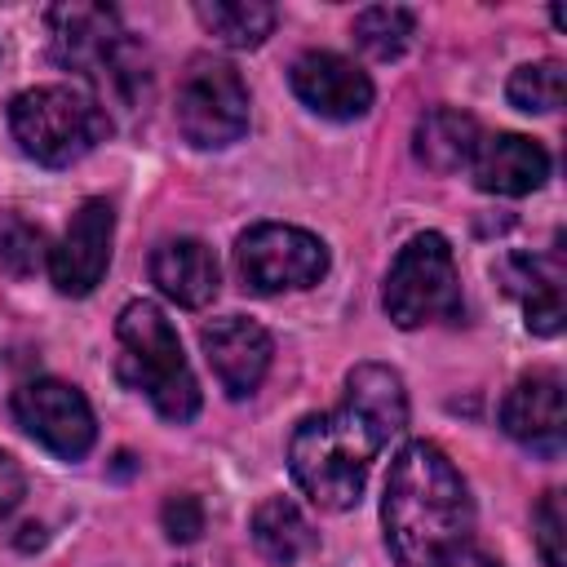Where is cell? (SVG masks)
<instances>
[{
	"label": "cell",
	"instance_id": "1",
	"mask_svg": "<svg viewBox=\"0 0 567 567\" xmlns=\"http://www.w3.org/2000/svg\"><path fill=\"white\" fill-rule=\"evenodd\" d=\"M381 523L385 545L403 567H434L452 545L470 540L474 505L443 447L425 439L399 447L385 478Z\"/></svg>",
	"mask_w": 567,
	"mask_h": 567
},
{
	"label": "cell",
	"instance_id": "2",
	"mask_svg": "<svg viewBox=\"0 0 567 567\" xmlns=\"http://www.w3.org/2000/svg\"><path fill=\"white\" fill-rule=\"evenodd\" d=\"M377 452L381 439L341 403L332 412H310L297 421L288 439V470L319 509H350L363 496Z\"/></svg>",
	"mask_w": 567,
	"mask_h": 567
},
{
	"label": "cell",
	"instance_id": "3",
	"mask_svg": "<svg viewBox=\"0 0 567 567\" xmlns=\"http://www.w3.org/2000/svg\"><path fill=\"white\" fill-rule=\"evenodd\" d=\"M120 337V381L151 399L164 421H190L199 412V385L182 354V341L159 306L128 301L115 319Z\"/></svg>",
	"mask_w": 567,
	"mask_h": 567
},
{
	"label": "cell",
	"instance_id": "4",
	"mask_svg": "<svg viewBox=\"0 0 567 567\" xmlns=\"http://www.w3.org/2000/svg\"><path fill=\"white\" fill-rule=\"evenodd\" d=\"M9 133L44 168H66L84 159L106 133L111 120L84 89L71 84H35L9 102Z\"/></svg>",
	"mask_w": 567,
	"mask_h": 567
},
{
	"label": "cell",
	"instance_id": "5",
	"mask_svg": "<svg viewBox=\"0 0 567 567\" xmlns=\"http://www.w3.org/2000/svg\"><path fill=\"white\" fill-rule=\"evenodd\" d=\"M49 53L66 66L80 71L84 80L133 97V62H128V40L120 27V13L106 4H84V0H66L49 9Z\"/></svg>",
	"mask_w": 567,
	"mask_h": 567
},
{
	"label": "cell",
	"instance_id": "6",
	"mask_svg": "<svg viewBox=\"0 0 567 567\" xmlns=\"http://www.w3.org/2000/svg\"><path fill=\"white\" fill-rule=\"evenodd\" d=\"M381 306L399 328H425L461 310V275H456V257L443 235L425 230L399 248L385 275Z\"/></svg>",
	"mask_w": 567,
	"mask_h": 567
},
{
	"label": "cell",
	"instance_id": "7",
	"mask_svg": "<svg viewBox=\"0 0 567 567\" xmlns=\"http://www.w3.org/2000/svg\"><path fill=\"white\" fill-rule=\"evenodd\" d=\"M173 120L182 137L199 151H217L244 137L248 128V89L230 62L195 58L177 84Z\"/></svg>",
	"mask_w": 567,
	"mask_h": 567
},
{
	"label": "cell",
	"instance_id": "8",
	"mask_svg": "<svg viewBox=\"0 0 567 567\" xmlns=\"http://www.w3.org/2000/svg\"><path fill=\"white\" fill-rule=\"evenodd\" d=\"M235 270L244 288L270 297L288 288H310L328 275V248L319 235L284 221H261L239 235L235 244Z\"/></svg>",
	"mask_w": 567,
	"mask_h": 567
},
{
	"label": "cell",
	"instance_id": "9",
	"mask_svg": "<svg viewBox=\"0 0 567 567\" xmlns=\"http://www.w3.org/2000/svg\"><path fill=\"white\" fill-rule=\"evenodd\" d=\"M13 416H18V425H22L40 447H49V452L62 456V461L84 456V452L93 447V439H97L89 399H84L75 385L53 381V377L27 381V385L13 394Z\"/></svg>",
	"mask_w": 567,
	"mask_h": 567
},
{
	"label": "cell",
	"instance_id": "10",
	"mask_svg": "<svg viewBox=\"0 0 567 567\" xmlns=\"http://www.w3.org/2000/svg\"><path fill=\"white\" fill-rule=\"evenodd\" d=\"M111 239H115V213L106 199H84L58 248H49V279L62 297H84L102 284L106 266H111Z\"/></svg>",
	"mask_w": 567,
	"mask_h": 567
},
{
	"label": "cell",
	"instance_id": "11",
	"mask_svg": "<svg viewBox=\"0 0 567 567\" xmlns=\"http://www.w3.org/2000/svg\"><path fill=\"white\" fill-rule=\"evenodd\" d=\"M288 80H292V93L323 120H359L372 106V80L350 58L328 53V49L301 53Z\"/></svg>",
	"mask_w": 567,
	"mask_h": 567
},
{
	"label": "cell",
	"instance_id": "12",
	"mask_svg": "<svg viewBox=\"0 0 567 567\" xmlns=\"http://www.w3.org/2000/svg\"><path fill=\"white\" fill-rule=\"evenodd\" d=\"M199 346H204L208 368L217 372V381H221V390H226L230 399L252 394V390L261 385L266 368H270V354H275L270 332H266L261 323L244 319V315H226V319L204 323Z\"/></svg>",
	"mask_w": 567,
	"mask_h": 567
},
{
	"label": "cell",
	"instance_id": "13",
	"mask_svg": "<svg viewBox=\"0 0 567 567\" xmlns=\"http://www.w3.org/2000/svg\"><path fill=\"white\" fill-rule=\"evenodd\" d=\"M501 425L514 443L540 452V456H558L563 434H567V412H563V377L558 372H532L523 377L505 403H501Z\"/></svg>",
	"mask_w": 567,
	"mask_h": 567
},
{
	"label": "cell",
	"instance_id": "14",
	"mask_svg": "<svg viewBox=\"0 0 567 567\" xmlns=\"http://www.w3.org/2000/svg\"><path fill=\"white\" fill-rule=\"evenodd\" d=\"M470 173H474V186L487 195H532L549 177V155L540 142L523 133H496L478 142Z\"/></svg>",
	"mask_w": 567,
	"mask_h": 567
},
{
	"label": "cell",
	"instance_id": "15",
	"mask_svg": "<svg viewBox=\"0 0 567 567\" xmlns=\"http://www.w3.org/2000/svg\"><path fill=\"white\" fill-rule=\"evenodd\" d=\"M151 279H155V288H159L168 301H177L182 310L208 306V301L217 297V284H221L213 248H208L204 239H190V235L164 239V244L151 252Z\"/></svg>",
	"mask_w": 567,
	"mask_h": 567
},
{
	"label": "cell",
	"instance_id": "16",
	"mask_svg": "<svg viewBox=\"0 0 567 567\" xmlns=\"http://www.w3.org/2000/svg\"><path fill=\"white\" fill-rule=\"evenodd\" d=\"M377 439L381 447L408 425V390L403 377L385 363H359L346 377V399H341Z\"/></svg>",
	"mask_w": 567,
	"mask_h": 567
},
{
	"label": "cell",
	"instance_id": "17",
	"mask_svg": "<svg viewBox=\"0 0 567 567\" xmlns=\"http://www.w3.org/2000/svg\"><path fill=\"white\" fill-rule=\"evenodd\" d=\"M501 279L523 301L527 328L536 337L563 332V270H558V261H549V257H505Z\"/></svg>",
	"mask_w": 567,
	"mask_h": 567
},
{
	"label": "cell",
	"instance_id": "18",
	"mask_svg": "<svg viewBox=\"0 0 567 567\" xmlns=\"http://www.w3.org/2000/svg\"><path fill=\"white\" fill-rule=\"evenodd\" d=\"M483 133H478V120L456 111V106H430L421 120H416V133H412V151L416 159L430 168V173H456L474 159Z\"/></svg>",
	"mask_w": 567,
	"mask_h": 567
},
{
	"label": "cell",
	"instance_id": "19",
	"mask_svg": "<svg viewBox=\"0 0 567 567\" xmlns=\"http://www.w3.org/2000/svg\"><path fill=\"white\" fill-rule=\"evenodd\" d=\"M252 545L266 563L292 567L315 549V532L306 523V514L288 501V496H270L252 509Z\"/></svg>",
	"mask_w": 567,
	"mask_h": 567
},
{
	"label": "cell",
	"instance_id": "20",
	"mask_svg": "<svg viewBox=\"0 0 567 567\" xmlns=\"http://www.w3.org/2000/svg\"><path fill=\"white\" fill-rule=\"evenodd\" d=\"M195 18L213 40L230 49H257L275 31V9L266 0H199Z\"/></svg>",
	"mask_w": 567,
	"mask_h": 567
},
{
	"label": "cell",
	"instance_id": "21",
	"mask_svg": "<svg viewBox=\"0 0 567 567\" xmlns=\"http://www.w3.org/2000/svg\"><path fill=\"white\" fill-rule=\"evenodd\" d=\"M412 35H416V18H412V9H403V4H372V9H363V13L354 18V40H359V49H363L368 58H377V62L399 58V53L412 44Z\"/></svg>",
	"mask_w": 567,
	"mask_h": 567
},
{
	"label": "cell",
	"instance_id": "22",
	"mask_svg": "<svg viewBox=\"0 0 567 567\" xmlns=\"http://www.w3.org/2000/svg\"><path fill=\"white\" fill-rule=\"evenodd\" d=\"M563 93H567V71H563V62H554V58L518 66V71L509 75V84H505V97H509L518 111H527V115H549V111H558V106H563Z\"/></svg>",
	"mask_w": 567,
	"mask_h": 567
},
{
	"label": "cell",
	"instance_id": "23",
	"mask_svg": "<svg viewBox=\"0 0 567 567\" xmlns=\"http://www.w3.org/2000/svg\"><path fill=\"white\" fill-rule=\"evenodd\" d=\"M44 257V235L18 213H0V270L27 279Z\"/></svg>",
	"mask_w": 567,
	"mask_h": 567
},
{
	"label": "cell",
	"instance_id": "24",
	"mask_svg": "<svg viewBox=\"0 0 567 567\" xmlns=\"http://www.w3.org/2000/svg\"><path fill=\"white\" fill-rule=\"evenodd\" d=\"M536 549L545 567H567V514H563V492H545L536 505Z\"/></svg>",
	"mask_w": 567,
	"mask_h": 567
},
{
	"label": "cell",
	"instance_id": "25",
	"mask_svg": "<svg viewBox=\"0 0 567 567\" xmlns=\"http://www.w3.org/2000/svg\"><path fill=\"white\" fill-rule=\"evenodd\" d=\"M159 523H164L168 540H182V545L195 540L204 532V505H199V496H190V492L168 496L164 509H159Z\"/></svg>",
	"mask_w": 567,
	"mask_h": 567
},
{
	"label": "cell",
	"instance_id": "26",
	"mask_svg": "<svg viewBox=\"0 0 567 567\" xmlns=\"http://www.w3.org/2000/svg\"><path fill=\"white\" fill-rule=\"evenodd\" d=\"M22 492H27V478H22V470H18V461H13L9 452H0V518L18 509V501H22Z\"/></svg>",
	"mask_w": 567,
	"mask_h": 567
},
{
	"label": "cell",
	"instance_id": "27",
	"mask_svg": "<svg viewBox=\"0 0 567 567\" xmlns=\"http://www.w3.org/2000/svg\"><path fill=\"white\" fill-rule=\"evenodd\" d=\"M434 567H501L487 549H478V545H470V540H461V545H452Z\"/></svg>",
	"mask_w": 567,
	"mask_h": 567
}]
</instances>
